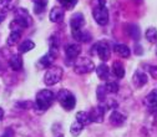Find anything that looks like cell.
Returning a JSON list of instances; mask_svg holds the SVG:
<instances>
[{
  "label": "cell",
  "instance_id": "obj_1",
  "mask_svg": "<svg viewBox=\"0 0 157 137\" xmlns=\"http://www.w3.org/2000/svg\"><path fill=\"white\" fill-rule=\"evenodd\" d=\"M54 100H55V93L51 90L45 89V90H41V91L37 92L36 100H35V106L39 110L45 111L52 105Z\"/></svg>",
  "mask_w": 157,
  "mask_h": 137
},
{
  "label": "cell",
  "instance_id": "obj_2",
  "mask_svg": "<svg viewBox=\"0 0 157 137\" xmlns=\"http://www.w3.org/2000/svg\"><path fill=\"white\" fill-rule=\"evenodd\" d=\"M57 101L60 102V105L63 106V108H65L66 111H71L75 105H76V99L75 96L66 89H61L56 95Z\"/></svg>",
  "mask_w": 157,
  "mask_h": 137
},
{
  "label": "cell",
  "instance_id": "obj_3",
  "mask_svg": "<svg viewBox=\"0 0 157 137\" xmlns=\"http://www.w3.org/2000/svg\"><path fill=\"white\" fill-rule=\"evenodd\" d=\"M63 74H64V71H63V69L60 66H50L48 69V71L45 72L44 82L48 86H52V85L57 84L59 81L61 80Z\"/></svg>",
  "mask_w": 157,
  "mask_h": 137
},
{
  "label": "cell",
  "instance_id": "obj_4",
  "mask_svg": "<svg viewBox=\"0 0 157 137\" xmlns=\"http://www.w3.org/2000/svg\"><path fill=\"white\" fill-rule=\"evenodd\" d=\"M94 69H95V64L87 57H78V59H76V61L74 64V71L80 75L89 74Z\"/></svg>",
  "mask_w": 157,
  "mask_h": 137
},
{
  "label": "cell",
  "instance_id": "obj_5",
  "mask_svg": "<svg viewBox=\"0 0 157 137\" xmlns=\"http://www.w3.org/2000/svg\"><path fill=\"white\" fill-rule=\"evenodd\" d=\"M92 16L95 19V21L100 25H106L109 23V10L102 5L96 6L92 10Z\"/></svg>",
  "mask_w": 157,
  "mask_h": 137
},
{
  "label": "cell",
  "instance_id": "obj_6",
  "mask_svg": "<svg viewBox=\"0 0 157 137\" xmlns=\"http://www.w3.org/2000/svg\"><path fill=\"white\" fill-rule=\"evenodd\" d=\"M95 51L97 52V55H99V57L101 59L102 61H107L110 56H111V49H110V45L107 41H97L95 44Z\"/></svg>",
  "mask_w": 157,
  "mask_h": 137
},
{
  "label": "cell",
  "instance_id": "obj_7",
  "mask_svg": "<svg viewBox=\"0 0 157 137\" xmlns=\"http://www.w3.org/2000/svg\"><path fill=\"white\" fill-rule=\"evenodd\" d=\"M70 26H71V32L72 31H80L85 26V17L81 13H76L71 16L70 19Z\"/></svg>",
  "mask_w": 157,
  "mask_h": 137
},
{
  "label": "cell",
  "instance_id": "obj_8",
  "mask_svg": "<svg viewBox=\"0 0 157 137\" xmlns=\"http://www.w3.org/2000/svg\"><path fill=\"white\" fill-rule=\"evenodd\" d=\"M107 107L106 106H102V105H99L94 107L89 115H90V119H91V122H102L104 121V116H105V112H106Z\"/></svg>",
  "mask_w": 157,
  "mask_h": 137
},
{
  "label": "cell",
  "instance_id": "obj_9",
  "mask_svg": "<svg viewBox=\"0 0 157 137\" xmlns=\"http://www.w3.org/2000/svg\"><path fill=\"white\" fill-rule=\"evenodd\" d=\"M64 16H65V11L61 6H55L51 9L50 14H49V19L50 21L52 23H61L64 20Z\"/></svg>",
  "mask_w": 157,
  "mask_h": 137
},
{
  "label": "cell",
  "instance_id": "obj_10",
  "mask_svg": "<svg viewBox=\"0 0 157 137\" xmlns=\"http://www.w3.org/2000/svg\"><path fill=\"white\" fill-rule=\"evenodd\" d=\"M14 15H15V19L24 21L26 25L30 26V24H31V17H30V14H29V11H28L26 9H24V8H16L15 11H14Z\"/></svg>",
  "mask_w": 157,
  "mask_h": 137
},
{
  "label": "cell",
  "instance_id": "obj_11",
  "mask_svg": "<svg viewBox=\"0 0 157 137\" xmlns=\"http://www.w3.org/2000/svg\"><path fill=\"white\" fill-rule=\"evenodd\" d=\"M65 54L67 59H77V56L81 54V46L78 44H70L65 48Z\"/></svg>",
  "mask_w": 157,
  "mask_h": 137
},
{
  "label": "cell",
  "instance_id": "obj_12",
  "mask_svg": "<svg viewBox=\"0 0 157 137\" xmlns=\"http://www.w3.org/2000/svg\"><path fill=\"white\" fill-rule=\"evenodd\" d=\"M9 66H10L14 71L21 70V69H23V57L19 55V54L11 55V57L9 59Z\"/></svg>",
  "mask_w": 157,
  "mask_h": 137
},
{
  "label": "cell",
  "instance_id": "obj_13",
  "mask_svg": "<svg viewBox=\"0 0 157 137\" xmlns=\"http://www.w3.org/2000/svg\"><path fill=\"white\" fill-rule=\"evenodd\" d=\"M126 121V117L119 111H112L110 115V124L113 126H121Z\"/></svg>",
  "mask_w": 157,
  "mask_h": 137
},
{
  "label": "cell",
  "instance_id": "obj_14",
  "mask_svg": "<svg viewBox=\"0 0 157 137\" xmlns=\"http://www.w3.org/2000/svg\"><path fill=\"white\" fill-rule=\"evenodd\" d=\"M132 81H133L135 86H137V87H142L145 84H147V76H146V74L142 72V71H136V72L133 74V79H132Z\"/></svg>",
  "mask_w": 157,
  "mask_h": 137
},
{
  "label": "cell",
  "instance_id": "obj_15",
  "mask_svg": "<svg viewBox=\"0 0 157 137\" xmlns=\"http://www.w3.org/2000/svg\"><path fill=\"white\" fill-rule=\"evenodd\" d=\"M17 6V0H0V10L8 13L15 10Z\"/></svg>",
  "mask_w": 157,
  "mask_h": 137
},
{
  "label": "cell",
  "instance_id": "obj_16",
  "mask_svg": "<svg viewBox=\"0 0 157 137\" xmlns=\"http://www.w3.org/2000/svg\"><path fill=\"white\" fill-rule=\"evenodd\" d=\"M72 36L75 40L81 41V43H89L91 40V35L90 32L85 31V30H80V31H72Z\"/></svg>",
  "mask_w": 157,
  "mask_h": 137
},
{
  "label": "cell",
  "instance_id": "obj_17",
  "mask_svg": "<svg viewBox=\"0 0 157 137\" xmlns=\"http://www.w3.org/2000/svg\"><path fill=\"white\" fill-rule=\"evenodd\" d=\"M113 51H115L117 55H119V56L124 57V59L130 57V54H131L128 46H126V45H124V44H117V45H115V46H113Z\"/></svg>",
  "mask_w": 157,
  "mask_h": 137
},
{
  "label": "cell",
  "instance_id": "obj_18",
  "mask_svg": "<svg viewBox=\"0 0 157 137\" xmlns=\"http://www.w3.org/2000/svg\"><path fill=\"white\" fill-rule=\"evenodd\" d=\"M9 28H10V30L11 31H16V32H21L24 29H26V28H29V25H26L24 21H21V20H17V19H14V20L10 23V25H9Z\"/></svg>",
  "mask_w": 157,
  "mask_h": 137
},
{
  "label": "cell",
  "instance_id": "obj_19",
  "mask_svg": "<svg viewBox=\"0 0 157 137\" xmlns=\"http://www.w3.org/2000/svg\"><path fill=\"white\" fill-rule=\"evenodd\" d=\"M96 74L101 80H107L109 75H110V69L106 64H101V65H99L96 67Z\"/></svg>",
  "mask_w": 157,
  "mask_h": 137
},
{
  "label": "cell",
  "instance_id": "obj_20",
  "mask_svg": "<svg viewBox=\"0 0 157 137\" xmlns=\"http://www.w3.org/2000/svg\"><path fill=\"white\" fill-rule=\"evenodd\" d=\"M76 121L80 122L82 126H86L89 124H91V119H90V115L86 111H78L76 113Z\"/></svg>",
  "mask_w": 157,
  "mask_h": 137
},
{
  "label": "cell",
  "instance_id": "obj_21",
  "mask_svg": "<svg viewBox=\"0 0 157 137\" xmlns=\"http://www.w3.org/2000/svg\"><path fill=\"white\" fill-rule=\"evenodd\" d=\"M112 72L113 75L117 77V79H122L125 75V67L120 61H115L112 65Z\"/></svg>",
  "mask_w": 157,
  "mask_h": 137
},
{
  "label": "cell",
  "instance_id": "obj_22",
  "mask_svg": "<svg viewBox=\"0 0 157 137\" xmlns=\"http://www.w3.org/2000/svg\"><path fill=\"white\" fill-rule=\"evenodd\" d=\"M55 55H52L51 52H48L46 55H44L41 59H40V61H39V64L41 65V67H50L55 60Z\"/></svg>",
  "mask_w": 157,
  "mask_h": 137
},
{
  "label": "cell",
  "instance_id": "obj_23",
  "mask_svg": "<svg viewBox=\"0 0 157 137\" xmlns=\"http://www.w3.org/2000/svg\"><path fill=\"white\" fill-rule=\"evenodd\" d=\"M33 2H34V11H35V14H41L45 10L49 0H33Z\"/></svg>",
  "mask_w": 157,
  "mask_h": 137
},
{
  "label": "cell",
  "instance_id": "obj_24",
  "mask_svg": "<svg viewBox=\"0 0 157 137\" xmlns=\"http://www.w3.org/2000/svg\"><path fill=\"white\" fill-rule=\"evenodd\" d=\"M21 37V32H16V31H11L10 35L8 36V40H6V44L8 46H14L19 43V40H20Z\"/></svg>",
  "mask_w": 157,
  "mask_h": 137
},
{
  "label": "cell",
  "instance_id": "obj_25",
  "mask_svg": "<svg viewBox=\"0 0 157 137\" xmlns=\"http://www.w3.org/2000/svg\"><path fill=\"white\" fill-rule=\"evenodd\" d=\"M35 48V44H34V41H31V40H25V41H23L20 45H19V52L20 54H25V52H28V51H30V50H33Z\"/></svg>",
  "mask_w": 157,
  "mask_h": 137
},
{
  "label": "cell",
  "instance_id": "obj_26",
  "mask_svg": "<svg viewBox=\"0 0 157 137\" xmlns=\"http://www.w3.org/2000/svg\"><path fill=\"white\" fill-rule=\"evenodd\" d=\"M146 104L150 107H157V90L151 91L146 96Z\"/></svg>",
  "mask_w": 157,
  "mask_h": 137
},
{
  "label": "cell",
  "instance_id": "obj_27",
  "mask_svg": "<svg viewBox=\"0 0 157 137\" xmlns=\"http://www.w3.org/2000/svg\"><path fill=\"white\" fill-rule=\"evenodd\" d=\"M146 40L148 41V43H156L157 41V30L155 29V28H150V29H147L146 30Z\"/></svg>",
  "mask_w": 157,
  "mask_h": 137
},
{
  "label": "cell",
  "instance_id": "obj_28",
  "mask_svg": "<svg viewBox=\"0 0 157 137\" xmlns=\"http://www.w3.org/2000/svg\"><path fill=\"white\" fill-rule=\"evenodd\" d=\"M60 5L63 6V9H66V10H71L74 9V6L77 4L78 0H57Z\"/></svg>",
  "mask_w": 157,
  "mask_h": 137
},
{
  "label": "cell",
  "instance_id": "obj_29",
  "mask_svg": "<svg viewBox=\"0 0 157 137\" xmlns=\"http://www.w3.org/2000/svg\"><path fill=\"white\" fill-rule=\"evenodd\" d=\"M82 130H84V126H82L80 122H77V121H75V122L71 125V127H70V132H71L72 136H78V135L81 133Z\"/></svg>",
  "mask_w": 157,
  "mask_h": 137
},
{
  "label": "cell",
  "instance_id": "obj_30",
  "mask_svg": "<svg viewBox=\"0 0 157 137\" xmlns=\"http://www.w3.org/2000/svg\"><path fill=\"white\" fill-rule=\"evenodd\" d=\"M96 95H97V99H99V101H104L106 100V95H107V91L105 89V85H99V87H97L96 90Z\"/></svg>",
  "mask_w": 157,
  "mask_h": 137
},
{
  "label": "cell",
  "instance_id": "obj_31",
  "mask_svg": "<svg viewBox=\"0 0 157 137\" xmlns=\"http://www.w3.org/2000/svg\"><path fill=\"white\" fill-rule=\"evenodd\" d=\"M105 89H106L107 93H116L119 91V84L117 82H107L105 85Z\"/></svg>",
  "mask_w": 157,
  "mask_h": 137
},
{
  "label": "cell",
  "instance_id": "obj_32",
  "mask_svg": "<svg viewBox=\"0 0 157 137\" xmlns=\"http://www.w3.org/2000/svg\"><path fill=\"white\" fill-rule=\"evenodd\" d=\"M130 29L132 30V31H130V35H131L132 39H139L140 37V30H139V28L135 26V25H131Z\"/></svg>",
  "mask_w": 157,
  "mask_h": 137
},
{
  "label": "cell",
  "instance_id": "obj_33",
  "mask_svg": "<svg viewBox=\"0 0 157 137\" xmlns=\"http://www.w3.org/2000/svg\"><path fill=\"white\" fill-rule=\"evenodd\" d=\"M148 72H150V75L153 77V79H157V65H152V66H150Z\"/></svg>",
  "mask_w": 157,
  "mask_h": 137
},
{
  "label": "cell",
  "instance_id": "obj_34",
  "mask_svg": "<svg viewBox=\"0 0 157 137\" xmlns=\"http://www.w3.org/2000/svg\"><path fill=\"white\" fill-rule=\"evenodd\" d=\"M17 105H19V107H21V108H30V107L33 106V102H30V101H26V102H19Z\"/></svg>",
  "mask_w": 157,
  "mask_h": 137
},
{
  "label": "cell",
  "instance_id": "obj_35",
  "mask_svg": "<svg viewBox=\"0 0 157 137\" xmlns=\"http://www.w3.org/2000/svg\"><path fill=\"white\" fill-rule=\"evenodd\" d=\"M4 71H5V66H4V64L2 61H0V75H3Z\"/></svg>",
  "mask_w": 157,
  "mask_h": 137
},
{
  "label": "cell",
  "instance_id": "obj_36",
  "mask_svg": "<svg viewBox=\"0 0 157 137\" xmlns=\"http://www.w3.org/2000/svg\"><path fill=\"white\" fill-rule=\"evenodd\" d=\"M3 119H4V110L0 107V121H2Z\"/></svg>",
  "mask_w": 157,
  "mask_h": 137
},
{
  "label": "cell",
  "instance_id": "obj_37",
  "mask_svg": "<svg viewBox=\"0 0 157 137\" xmlns=\"http://www.w3.org/2000/svg\"><path fill=\"white\" fill-rule=\"evenodd\" d=\"M4 19H5V15H4V14H0V23H2Z\"/></svg>",
  "mask_w": 157,
  "mask_h": 137
},
{
  "label": "cell",
  "instance_id": "obj_38",
  "mask_svg": "<svg viewBox=\"0 0 157 137\" xmlns=\"http://www.w3.org/2000/svg\"><path fill=\"white\" fill-rule=\"evenodd\" d=\"M2 137H9V136H6V135H5V136H2Z\"/></svg>",
  "mask_w": 157,
  "mask_h": 137
},
{
  "label": "cell",
  "instance_id": "obj_39",
  "mask_svg": "<svg viewBox=\"0 0 157 137\" xmlns=\"http://www.w3.org/2000/svg\"><path fill=\"white\" fill-rule=\"evenodd\" d=\"M57 137H64V136H57Z\"/></svg>",
  "mask_w": 157,
  "mask_h": 137
},
{
  "label": "cell",
  "instance_id": "obj_40",
  "mask_svg": "<svg viewBox=\"0 0 157 137\" xmlns=\"http://www.w3.org/2000/svg\"><path fill=\"white\" fill-rule=\"evenodd\" d=\"M156 55H157V49H156Z\"/></svg>",
  "mask_w": 157,
  "mask_h": 137
}]
</instances>
